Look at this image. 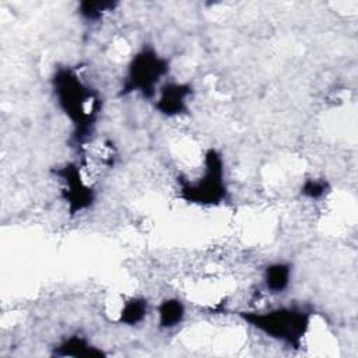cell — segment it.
I'll list each match as a JSON object with an SVG mask.
<instances>
[{
    "mask_svg": "<svg viewBox=\"0 0 358 358\" xmlns=\"http://www.w3.org/2000/svg\"><path fill=\"white\" fill-rule=\"evenodd\" d=\"M186 317V306L178 296L164 298L157 306V322L159 329L172 330L183 323Z\"/></svg>",
    "mask_w": 358,
    "mask_h": 358,
    "instance_id": "9c48e42d",
    "label": "cell"
},
{
    "mask_svg": "<svg viewBox=\"0 0 358 358\" xmlns=\"http://www.w3.org/2000/svg\"><path fill=\"white\" fill-rule=\"evenodd\" d=\"M169 70V59L162 56L154 46L144 45L129 60L119 95L138 94L143 99L154 101Z\"/></svg>",
    "mask_w": 358,
    "mask_h": 358,
    "instance_id": "277c9868",
    "label": "cell"
},
{
    "mask_svg": "<svg viewBox=\"0 0 358 358\" xmlns=\"http://www.w3.org/2000/svg\"><path fill=\"white\" fill-rule=\"evenodd\" d=\"M193 87L189 83L165 81L158 88L154 106L165 117H178L189 112Z\"/></svg>",
    "mask_w": 358,
    "mask_h": 358,
    "instance_id": "8992f818",
    "label": "cell"
},
{
    "mask_svg": "<svg viewBox=\"0 0 358 358\" xmlns=\"http://www.w3.org/2000/svg\"><path fill=\"white\" fill-rule=\"evenodd\" d=\"M299 193L309 200H320L330 193V185L323 178H308L301 185Z\"/></svg>",
    "mask_w": 358,
    "mask_h": 358,
    "instance_id": "7c38bea8",
    "label": "cell"
},
{
    "mask_svg": "<svg viewBox=\"0 0 358 358\" xmlns=\"http://www.w3.org/2000/svg\"><path fill=\"white\" fill-rule=\"evenodd\" d=\"M53 355L56 357H71V358H99L106 354L96 345H94L87 337L73 334L66 337L57 347H55Z\"/></svg>",
    "mask_w": 358,
    "mask_h": 358,
    "instance_id": "52a82bcc",
    "label": "cell"
},
{
    "mask_svg": "<svg viewBox=\"0 0 358 358\" xmlns=\"http://www.w3.org/2000/svg\"><path fill=\"white\" fill-rule=\"evenodd\" d=\"M117 7L116 1H90V0H84L80 1L77 6V13L78 15L87 21V22H96L99 20L103 18L105 14L113 11Z\"/></svg>",
    "mask_w": 358,
    "mask_h": 358,
    "instance_id": "8fae6325",
    "label": "cell"
},
{
    "mask_svg": "<svg viewBox=\"0 0 358 358\" xmlns=\"http://www.w3.org/2000/svg\"><path fill=\"white\" fill-rule=\"evenodd\" d=\"M236 315L256 331L294 348L302 345L312 324V312L299 305H281L267 310H239Z\"/></svg>",
    "mask_w": 358,
    "mask_h": 358,
    "instance_id": "7a4b0ae2",
    "label": "cell"
},
{
    "mask_svg": "<svg viewBox=\"0 0 358 358\" xmlns=\"http://www.w3.org/2000/svg\"><path fill=\"white\" fill-rule=\"evenodd\" d=\"M50 87L59 109L73 126V140L83 145L91 137L101 110L99 94L70 66L53 71Z\"/></svg>",
    "mask_w": 358,
    "mask_h": 358,
    "instance_id": "6da1fadb",
    "label": "cell"
},
{
    "mask_svg": "<svg viewBox=\"0 0 358 358\" xmlns=\"http://www.w3.org/2000/svg\"><path fill=\"white\" fill-rule=\"evenodd\" d=\"M179 196L186 203L204 207H215L225 201L228 196L225 162L217 148L206 150L200 173L179 180Z\"/></svg>",
    "mask_w": 358,
    "mask_h": 358,
    "instance_id": "3957f363",
    "label": "cell"
},
{
    "mask_svg": "<svg viewBox=\"0 0 358 358\" xmlns=\"http://www.w3.org/2000/svg\"><path fill=\"white\" fill-rule=\"evenodd\" d=\"M150 313V302L141 295L127 298L117 313V322L123 326H138L143 323Z\"/></svg>",
    "mask_w": 358,
    "mask_h": 358,
    "instance_id": "30bf717a",
    "label": "cell"
},
{
    "mask_svg": "<svg viewBox=\"0 0 358 358\" xmlns=\"http://www.w3.org/2000/svg\"><path fill=\"white\" fill-rule=\"evenodd\" d=\"M292 281V266L288 262H273L263 270V285L273 295L284 294Z\"/></svg>",
    "mask_w": 358,
    "mask_h": 358,
    "instance_id": "ba28073f",
    "label": "cell"
},
{
    "mask_svg": "<svg viewBox=\"0 0 358 358\" xmlns=\"http://www.w3.org/2000/svg\"><path fill=\"white\" fill-rule=\"evenodd\" d=\"M55 175L62 183V199L71 215L88 210L95 201L94 187L84 178L80 165L66 162L55 171Z\"/></svg>",
    "mask_w": 358,
    "mask_h": 358,
    "instance_id": "5b68a950",
    "label": "cell"
}]
</instances>
